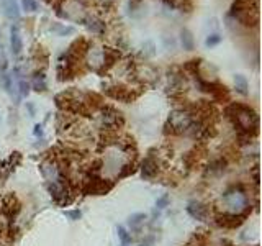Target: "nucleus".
I'll return each instance as SVG.
<instances>
[{"label":"nucleus","instance_id":"f8f14e48","mask_svg":"<svg viewBox=\"0 0 262 246\" xmlns=\"http://www.w3.org/2000/svg\"><path fill=\"white\" fill-rule=\"evenodd\" d=\"M234 86H236V90L239 94H243V95L248 94L249 84H248V80H246V77L243 76V74H236L234 76Z\"/></svg>","mask_w":262,"mask_h":246},{"label":"nucleus","instance_id":"0eeeda50","mask_svg":"<svg viewBox=\"0 0 262 246\" xmlns=\"http://www.w3.org/2000/svg\"><path fill=\"white\" fill-rule=\"evenodd\" d=\"M87 61H89V66L92 69L98 71L102 68V66H105V61H106V51L98 46H94L89 49V54H87Z\"/></svg>","mask_w":262,"mask_h":246},{"label":"nucleus","instance_id":"f3484780","mask_svg":"<svg viewBox=\"0 0 262 246\" xmlns=\"http://www.w3.org/2000/svg\"><path fill=\"white\" fill-rule=\"evenodd\" d=\"M21 7L27 12H36L38 10V2H35V0H21Z\"/></svg>","mask_w":262,"mask_h":246},{"label":"nucleus","instance_id":"a211bd4d","mask_svg":"<svg viewBox=\"0 0 262 246\" xmlns=\"http://www.w3.org/2000/svg\"><path fill=\"white\" fill-rule=\"evenodd\" d=\"M221 38L218 33H211V35H208V38L205 39V45L207 46H215V45H218V43H221Z\"/></svg>","mask_w":262,"mask_h":246},{"label":"nucleus","instance_id":"5701e85b","mask_svg":"<svg viewBox=\"0 0 262 246\" xmlns=\"http://www.w3.org/2000/svg\"><path fill=\"white\" fill-rule=\"evenodd\" d=\"M164 41H166V46L167 48H172V49H174L176 48V39L174 38H169V36H164Z\"/></svg>","mask_w":262,"mask_h":246},{"label":"nucleus","instance_id":"9d476101","mask_svg":"<svg viewBox=\"0 0 262 246\" xmlns=\"http://www.w3.org/2000/svg\"><path fill=\"white\" fill-rule=\"evenodd\" d=\"M120 120L118 113L115 110H103L102 115H100V123L105 127H113L117 125V121Z\"/></svg>","mask_w":262,"mask_h":246},{"label":"nucleus","instance_id":"dca6fc26","mask_svg":"<svg viewBox=\"0 0 262 246\" xmlns=\"http://www.w3.org/2000/svg\"><path fill=\"white\" fill-rule=\"evenodd\" d=\"M141 53H143L144 56H147V57H151V56L156 54V46H154L152 41H149V39L144 41L143 46H141Z\"/></svg>","mask_w":262,"mask_h":246},{"label":"nucleus","instance_id":"f03ea898","mask_svg":"<svg viewBox=\"0 0 262 246\" xmlns=\"http://www.w3.org/2000/svg\"><path fill=\"white\" fill-rule=\"evenodd\" d=\"M248 207V199H246V194L239 189H233V191L226 192L223 197H221V209L228 213H233V215H237L246 210Z\"/></svg>","mask_w":262,"mask_h":246},{"label":"nucleus","instance_id":"aec40b11","mask_svg":"<svg viewBox=\"0 0 262 246\" xmlns=\"http://www.w3.org/2000/svg\"><path fill=\"white\" fill-rule=\"evenodd\" d=\"M143 220H144V215H141V213H139V215H133L129 218V225L131 227H139L143 223Z\"/></svg>","mask_w":262,"mask_h":246},{"label":"nucleus","instance_id":"393cba45","mask_svg":"<svg viewBox=\"0 0 262 246\" xmlns=\"http://www.w3.org/2000/svg\"><path fill=\"white\" fill-rule=\"evenodd\" d=\"M166 202H167V197H166V195H164L162 199H159V200H158V205H156V207H158V212L164 209V205H166Z\"/></svg>","mask_w":262,"mask_h":246},{"label":"nucleus","instance_id":"cd10ccee","mask_svg":"<svg viewBox=\"0 0 262 246\" xmlns=\"http://www.w3.org/2000/svg\"><path fill=\"white\" fill-rule=\"evenodd\" d=\"M105 2H112V0H105Z\"/></svg>","mask_w":262,"mask_h":246},{"label":"nucleus","instance_id":"6e6552de","mask_svg":"<svg viewBox=\"0 0 262 246\" xmlns=\"http://www.w3.org/2000/svg\"><path fill=\"white\" fill-rule=\"evenodd\" d=\"M10 46H12V53L13 56H20L21 49H23V43H21V36H20V31H18V27H12V31H10Z\"/></svg>","mask_w":262,"mask_h":246},{"label":"nucleus","instance_id":"7ed1b4c3","mask_svg":"<svg viewBox=\"0 0 262 246\" xmlns=\"http://www.w3.org/2000/svg\"><path fill=\"white\" fill-rule=\"evenodd\" d=\"M68 20L84 23L87 22V12L85 7L82 5L79 0H64L62 2V12H61Z\"/></svg>","mask_w":262,"mask_h":246},{"label":"nucleus","instance_id":"b1692460","mask_svg":"<svg viewBox=\"0 0 262 246\" xmlns=\"http://www.w3.org/2000/svg\"><path fill=\"white\" fill-rule=\"evenodd\" d=\"M45 87H46V86H45V80H43V79L39 80V79L36 77V79H35V89H36V90H45Z\"/></svg>","mask_w":262,"mask_h":246},{"label":"nucleus","instance_id":"9b49d317","mask_svg":"<svg viewBox=\"0 0 262 246\" xmlns=\"http://www.w3.org/2000/svg\"><path fill=\"white\" fill-rule=\"evenodd\" d=\"M143 8H146L144 4H143V0H129V15L131 16H135V18L141 16L144 13Z\"/></svg>","mask_w":262,"mask_h":246},{"label":"nucleus","instance_id":"bb28decb","mask_svg":"<svg viewBox=\"0 0 262 246\" xmlns=\"http://www.w3.org/2000/svg\"><path fill=\"white\" fill-rule=\"evenodd\" d=\"M0 36H2V30H0Z\"/></svg>","mask_w":262,"mask_h":246},{"label":"nucleus","instance_id":"39448f33","mask_svg":"<svg viewBox=\"0 0 262 246\" xmlns=\"http://www.w3.org/2000/svg\"><path fill=\"white\" fill-rule=\"evenodd\" d=\"M236 121H237V125L244 130H252L257 125L256 113L249 109H244V107H237L236 109Z\"/></svg>","mask_w":262,"mask_h":246},{"label":"nucleus","instance_id":"a878e982","mask_svg":"<svg viewBox=\"0 0 262 246\" xmlns=\"http://www.w3.org/2000/svg\"><path fill=\"white\" fill-rule=\"evenodd\" d=\"M35 136H43V127H41V125L35 127Z\"/></svg>","mask_w":262,"mask_h":246},{"label":"nucleus","instance_id":"1a4fd4ad","mask_svg":"<svg viewBox=\"0 0 262 246\" xmlns=\"http://www.w3.org/2000/svg\"><path fill=\"white\" fill-rule=\"evenodd\" d=\"M188 213L193 217V218H196V220H205L207 218V209L203 207L202 203H199V202H190L188 203Z\"/></svg>","mask_w":262,"mask_h":246},{"label":"nucleus","instance_id":"4468645a","mask_svg":"<svg viewBox=\"0 0 262 246\" xmlns=\"http://www.w3.org/2000/svg\"><path fill=\"white\" fill-rule=\"evenodd\" d=\"M51 31H54L56 35H59V36H66V35H72L74 28L72 27H66V25H61V23H56L51 27Z\"/></svg>","mask_w":262,"mask_h":246},{"label":"nucleus","instance_id":"4be33fe9","mask_svg":"<svg viewBox=\"0 0 262 246\" xmlns=\"http://www.w3.org/2000/svg\"><path fill=\"white\" fill-rule=\"evenodd\" d=\"M0 68L2 69L7 68V54H5V49H4L2 43H0Z\"/></svg>","mask_w":262,"mask_h":246},{"label":"nucleus","instance_id":"f257e3e1","mask_svg":"<svg viewBox=\"0 0 262 246\" xmlns=\"http://www.w3.org/2000/svg\"><path fill=\"white\" fill-rule=\"evenodd\" d=\"M129 161V154L125 148H121L118 145H112L105 150L103 154V176L113 179L117 177L123 168L126 166Z\"/></svg>","mask_w":262,"mask_h":246},{"label":"nucleus","instance_id":"20e7f679","mask_svg":"<svg viewBox=\"0 0 262 246\" xmlns=\"http://www.w3.org/2000/svg\"><path fill=\"white\" fill-rule=\"evenodd\" d=\"M169 123L176 131H185L192 127V117L184 110H174L169 117Z\"/></svg>","mask_w":262,"mask_h":246},{"label":"nucleus","instance_id":"412c9836","mask_svg":"<svg viewBox=\"0 0 262 246\" xmlns=\"http://www.w3.org/2000/svg\"><path fill=\"white\" fill-rule=\"evenodd\" d=\"M118 236L121 238V241H123V243H129V241H131V236L126 233V230L123 228V227H118Z\"/></svg>","mask_w":262,"mask_h":246},{"label":"nucleus","instance_id":"6ab92c4d","mask_svg":"<svg viewBox=\"0 0 262 246\" xmlns=\"http://www.w3.org/2000/svg\"><path fill=\"white\" fill-rule=\"evenodd\" d=\"M18 87H20V94H21V95H28V92H30V86H28V82H27V80L18 79Z\"/></svg>","mask_w":262,"mask_h":246},{"label":"nucleus","instance_id":"423d86ee","mask_svg":"<svg viewBox=\"0 0 262 246\" xmlns=\"http://www.w3.org/2000/svg\"><path fill=\"white\" fill-rule=\"evenodd\" d=\"M41 172H43L45 179L48 180L49 186L53 184H59L61 182V174H59V168H57V164L53 162V161H45L41 164Z\"/></svg>","mask_w":262,"mask_h":246},{"label":"nucleus","instance_id":"2eb2a0df","mask_svg":"<svg viewBox=\"0 0 262 246\" xmlns=\"http://www.w3.org/2000/svg\"><path fill=\"white\" fill-rule=\"evenodd\" d=\"M156 172V164L152 159H146L144 164H143V176L144 177H151Z\"/></svg>","mask_w":262,"mask_h":246},{"label":"nucleus","instance_id":"ddd939ff","mask_svg":"<svg viewBox=\"0 0 262 246\" xmlns=\"http://www.w3.org/2000/svg\"><path fill=\"white\" fill-rule=\"evenodd\" d=\"M180 38H182L184 49H187V51L193 49V36H192L190 31H188V30H182V33H180Z\"/></svg>","mask_w":262,"mask_h":246}]
</instances>
